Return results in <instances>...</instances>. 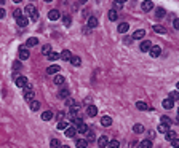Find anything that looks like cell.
<instances>
[{
	"label": "cell",
	"mask_w": 179,
	"mask_h": 148,
	"mask_svg": "<svg viewBox=\"0 0 179 148\" xmlns=\"http://www.w3.org/2000/svg\"><path fill=\"white\" fill-rule=\"evenodd\" d=\"M155 16L158 18V19H162V18H165V16H166V11H165L163 8H160V7H158V8L155 10Z\"/></svg>",
	"instance_id": "cell-17"
},
{
	"label": "cell",
	"mask_w": 179,
	"mask_h": 148,
	"mask_svg": "<svg viewBox=\"0 0 179 148\" xmlns=\"http://www.w3.org/2000/svg\"><path fill=\"white\" fill-rule=\"evenodd\" d=\"M61 148H69V147H67V145H61Z\"/></svg>",
	"instance_id": "cell-55"
},
{
	"label": "cell",
	"mask_w": 179,
	"mask_h": 148,
	"mask_svg": "<svg viewBox=\"0 0 179 148\" xmlns=\"http://www.w3.org/2000/svg\"><path fill=\"white\" fill-rule=\"evenodd\" d=\"M168 99H171L173 102L174 100H179V91H173V92H170V97Z\"/></svg>",
	"instance_id": "cell-32"
},
{
	"label": "cell",
	"mask_w": 179,
	"mask_h": 148,
	"mask_svg": "<svg viewBox=\"0 0 179 148\" xmlns=\"http://www.w3.org/2000/svg\"><path fill=\"white\" fill-rule=\"evenodd\" d=\"M38 108H40V102H38V100H32V102H30V110L37 112Z\"/></svg>",
	"instance_id": "cell-28"
},
{
	"label": "cell",
	"mask_w": 179,
	"mask_h": 148,
	"mask_svg": "<svg viewBox=\"0 0 179 148\" xmlns=\"http://www.w3.org/2000/svg\"><path fill=\"white\" fill-rule=\"evenodd\" d=\"M59 97H61V99H67V97H69V91H67V89H61V91H59Z\"/></svg>",
	"instance_id": "cell-36"
},
{
	"label": "cell",
	"mask_w": 179,
	"mask_h": 148,
	"mask_svg": "<svg viewBox=\"0 0 179 148\" xmlns=\"http://www.w3.org/2000/svg\"><path fill=\"white\" fill-rule=\"evenodd\" d=\"M51 118H53V112H43L42 113V120L43 121H51Z\"/></svg>",
	"instance_id": "cell-21"
},
{
	"label": "cell",
	"mask_w": 179,
	"mask_h": 148,
	"mask_svg": "<svg viewBox=\"0 0 179 148\" xmlns=\"http://www.w3.org/2000/svg\"><path fill=\"white\" fill-rule=\"evenodd\" d=\"M13 16L16 18V19H18V18H21V16H23V13H21V10H19V8H16L15 11H13Z\"/></svg>",
	"instance_id": "cell-45"
},
{
	"label": "cell",
	"mask_w": 179,
	"mask_h": 148,
	"mask_svg": "<svg viewBox=\"0 0 179 148\" xmlns=\"http://www.w3.org/2000/svg\"><path fill=\"white\" fill-rule=\"evenodd\" d=\"M98 145H99V147H101V148L107 147V145H109V139H107L106 136H101V137H99V139H98Z\"/></svg>",
	"instance_id": "cell-10"
},
{
	"label": "cell",
	"mask_w": 179,
	"mask_h": 148,
	"mask_svg": "<svg viewBox=\"0 0 179 148\" xmlns=\"http://www.w3.org/2000/svg\"><path fill=\"white\" fill-rule=\"evenodd\" d=\"M16 22H18L19 27H26V26L29 24V19H27V16H21V18H18V19H16Z\"/></svg>",
	"instance_id": "cell-9"
},
{
	"label": "cell",
	"mask_w": 179,
	"mask_h": 148,
	"mask_svg": "<svg viewBox=\"0 0 179 148\" xmlns=\"http://www.w3.org/2000/svg\"><path fill=\"white\" fill-rule=\"evenodd\" d=\"M171 143H173V147H174V148H179V137H176Z\"/></svg>",
	"instance_id": "cell-48"
},
{
	"label": "cell",
	"mask_w": 179,
	"mask_h": 148,
	"mask_svg": "<svg viewBox=\"0 0 179 148\" xmlns=\"http://www.w3.org/2000/svg\"><path fill=\"white\" fill-rule=\"evenodd\" d=\"M139 48H141V51L143 53H147V51H150V48H152V43L149 40H144V41H141V45H139Z\"/></svg>",
	"instance_id": "cell-2"
},
{
	"label": "cell",
	"mask_w": 179,
	"mask_h": 148,
	"mask_svg": "<svg viewBox=\"0 0 179 148\" xmlns=\"http://www.w3.org/2000/svg\"><path fill=\"white\" fill-rule=\"evenodd\" d=\"M154 32H157V34H165V32H166V29L163 27V26H154Z\"/></svg>",
	"instance_id": "cell-33"
},
{
	"label": "cell",
	"mask_w": 179,
	"mask_h": 148,
	"mask_svg": "<svg viewBox=\"0 0 179 148\" xmlns=\"http://www.w3.org/2000/svg\"><path fill=\"white\" fill-rule=\"evenodd\" d=\"M114 7H115L117 10H120V8L123 7V3H122V2H117V3H114Z\"/></svg>",
	"instance_id": "cell-52"
},
{
	"label": "cell",
	"mask_w": 179,
	"mask_h": 148,
	"mask_svg": "<svg viewBox=\"0 0 179 148\" xmlns=\"http://www.w3.org/2000/svg\"><path fill=\"white\" fill-rule=\"evenodd\" d=\"M154 8V2H143V11H150V10Z\"/></svg>",
	"instance_id": "cell-15"
},
{
	"label": "cell",
	"mask_w": 179,
	"mask_h": 148,
	"mask_svg": "<svg viewBox=\"0 0 179 148\" xmlns=\"http://www.w3.org/2000/svg\"><path fill=\"white\" fill-rule=\"evenodd\" d=\"M150 56L152 57H158L160 54H162V49H160V46H154V45H152V48H150Z\"/></svg>",
	"instance_id": "cell-6"
},
{
	"label": "cell",
	"mask_w": 179,
	"mask_h": 148,
	"mask_svg": "<svg viewBox=\"0 0 179 148\" xmlns=\"http://www.w3.org/2000/svg\"><path fill=\"white\" fill-rule=\"evenodd\" d=\"M35 13H37V11H35V7H34V5H30V3H29L27 7H26V16L29 14V16L32 18L34 14H35Z\"/></svg>",
	"instance_id": "cell-13"
},
{
	"label": "cell",
	"mask_w": 179,
	"mask_h": 148,
	"mask_svg": "<svg viewBox=\"0 0 179 148\" xmlns=\"http://www.w3.org/2000/svg\"><path fill=\"white\" fill-rule=\"evenodd\" d=\"M133 131L136 132V134H143V132H144V126H143V124H134Z\"/></svg>",
	"instance_id": "cell-25"
},
{
	"label": "cell",
	"mask_w": 179,
	"mask_h": 148,
	"mask_svg": "<svg viewBox=\"0 0 179 148\" xmlns=\"http://www.w3.org/2000/svg\"><path fill=\"white\" fill-rule=\"evenodd\" d=\"M101 124H102V126H106V128H109L110 124H112V118H110V116H102Z\"/></svg>",
	"instance_id": "cell-18"
},
{
	"label": "cell",
	"mask_w": 179,
	"mask_h": 148,
	"mask_svg": "<svg viewBox=\"0 0 179 148\" xmlns=\"http://www.w3.org/2000/svg\"><path fill=\"white\" fill-rule=\"evenodd\" d=\"M130 148H139V142H136V140H133L130 143Z\"/></svg>",
	"instance_id": "cell-49"
},
{
	"label": "cell",
	"mask_w": 179,
	"mask_h": 148,
	"mask_svg": "<svg viewBox=\"0 0 179 148\" xmlns=\"http://www.w3.org/2000/svg\"><path fill=\"white\" fill-rule=\"evenodd\" d=\"M62 83H64V76H62V75H56V76H54V84L61 86Z\"/></svg>",
	"instance_id": "cell-29"
},
{
	"label": "cell",
	"mask_w": 179,
	"mask_h": 148,
	"mask_svg": "<svg viewBox=\"0 0 179 148\" xmlns=\"http://www.w3.org/2000/svg\"><path fill=\"white\" fill-rule=\"evenodd\" d=\"M165 137H166V140H170V142H173V140H174V139H176V137H178V136H176V132H174V131H168L166 134H165Z\"/></svg>",
	"instance_id": "cell-23"
},
{
	"label": "cell",
	"mask_w": 179,
	"mask_h": 148,
	"mask_svg": "<svg viewBox=\"0 0 179 148\" xmlns=\"http://www.w3.org/2000/svg\"><path fill=\"white\" fill-rule=\"evenodd\" d=\"M70 57H72V54H70L69 49H64V51L59 54V59H62V61H70Z\"/></svg>",
	"instance_id": "cell-12"
},
{
	"label": "cell",
	"mask_w": 179,
	"mask_h": 148,
	"mask_svg": "<svg viewBox=\"0 0 179 148\" xmlns=\"http://www.w3.org/2000/svg\"><path fill=\"white\" fill-rule=\"evenodd\" d=\"M48 59H50V61H58V59H59V54H58V53H54V51H51V53L48 54Z\"/></svg>",
	"instance_id": "cell-37"
},
{
	"label": "cell",
	"mask_w": 179,
	"mask_h": 148,
	"mask_svg": "<svg viewBox=\"0 0 179 148\" xmlns=\"http://www.w3.org/2000/svg\"><path fill=\"white\" fill-rule=\"evenodd\" d=\"M178 91H179V83H178Z\"/></svg>",
	"instance_id": "cell-56"
},
{
	"label": "cell",
	"mask_w": 179,
	"mask_h": 148,
	"mask_svg": "<svg viewBox=\"0 0 179 148\" xmlns=\"http://www.w3.org/2000/svg\"><path fill=\"white\" fill-rule=\"evenodd\" d=\"M62 21H64V26H66V27H69V26L72 24V21H70V16H64V19H62Z\"/></svg>",
	"instance_id": "cell-42"
},
{
	"label": "cell",
	"mask_w": 179,
	"mask_h": 148,
	"mask_svg": "<svg viewBox=\"0 0 179 148\" xmlns=\"http://www.w3.org/2000/svg\"><path fill=\"white\" fill-rule=\"evenodd\" d=\"M144 35H146V30H143V29H138L136 32L133 34V40H141V38H144Z\"/></svg>",
	"instance_id": "cell-4"
},
{
	"label": "cell",
	"mask_w": 179,
	"mask_h": 148,
	"mask_svg": "<svg viewBox=\"0 0 179 148\" xmlns=\"http://www.w3.org/2000/svg\"><path fill=\"white\" fill-rule=\"evenodd\" d=\"M173 27H174L176 30H179V18H178V19H174V22H173Z\"/></svg>",
	"instance_id": "cell-51"
},
{
	"label": "cell",
	"mask_w": 179,
	"mask_h": 148,
	"mask_svg": "<svg viewBox=\"0 0 179 148\" xmlns=\"http://www.w3.org/2000/svg\"><path fill=\"white\" fill-rule=\"evenodd\" d=\"M86 26H88L90 29H94V27H98V18H94L91 16L88 21H86Z\"/></svg>",
	"instance_id": "cell-7"
},
{
	"label": "cell",
	"mask_w": 179,
	"mask_h": 148,
	"mask_svg": "<svg viewBox=\"0 0 179 148\" xmlns=\"http://www.w3.org/2000/svg\"><path fill=\"white\" fill-rule=\"evenodd\" d=\"M61 68H59V65H50L48 68H46V73L48 75H58V72H59Z\"/></svg>",
	"instance_id": "cell-8"
},
{
	"label": "cell",
	"mask_w": 179,
	"mask_h": 148,
	"mask_svg": "<svg viewBox=\"0 0 179 148\" xmlns=\"http://www.w3.org/2000/svg\"><path fill=\"white\" fill-rule=\"evenodd\" d=\"M85 136H86V140H90V142H91V140H94V134H93V132H90V131H88Z\"/></svg>",
	"instance_id": "cell-47"
},
{
	"label": "cell",
	"mask_w": 179,
	"mask_h": 148,
	"mask_svg": "<svg viewBox=\"0 0 179 148\" xmlns=\"http://www.w3.org/2000/svg\"><path fill=\"white\" fill-rule=\"evenodd\" d=\"M123 41H125L126 45H130L131 41H133V38H130V37H125V40H123Z\"/></svg>",
	"instance_id": "cell-53"
},
{
	"label": "cell",
	"mask_w": 179,
	"mask_h": 148,
	"mask_svg": "<svg viewBox=\"0 0 179 148\" xmlns=\"http://www.w3.org/2000/svg\"><path fill=\"white\" fill-rule=\"evenodd\" d=\"M139 147H141V148H152V142H150L149 139H147V140H143V142L139 143Z\"/></svg>",
	"instance_id": "cell-27"
},
{
	"label": "cell",
	"mask_w": 179,
	"mask_h": 148,
	"mask_svg": "<svg viewBox=\"0 0 179 148\" xmlns=\"http://www.w3.org/2000/svg\"><path fill=\"white\" fill-rule=\"evenodd\" d=\"M66 105H67V107H75V102H74V99L67 97V99H66Z\"/></svg>",
	"instance_id": "cell-41"
},
{
	"label": "cell",
	"mask_w": 179,
	"mask_h": 148,
	"mask_svg": "<svg viewBox=\"0 0 179 148\" xmlns=\"http://www.w3.org/2000/svg\"><path fill=\"white\" fill-rule=\"evenodd\" d=\"M72 121H74V128H75V129H77L78 126H80V124L83 123V121H82L80 118H75V120H72Z\"/></svg>",
	"instance_id": "cell-44"
},
{
	"label": "cell",
	"mask_w": 179,
	"mask_h": 148,
	"mask_svg": "<svg viewBox=\"0 0 179 148\" xmlns=\"http://www.w3.org/2000/svg\"><path fill=\"white\" fill-rule=\"evenodd\" d=\"M64 116H66V115H64V112H59V113L56 115V120L59 121V123H61V121L64 120Z\"/></svg>",
	"instance_id": "cell-46"
},
{
	"label": "cell",
	"mask_w": 179,
	"mask_h": 148,
	"mask_svg": "<svg viewBox=\"0 0 179 148\" xmlns=\"http://www.w3.org/2000/svg\"><path fill=\"white\" fill-rule=\"evenodd\" d=\"M3 18H5V10L0 8V19H3Z\"/></svg>",
	"instance_id": "cell-54"
},
{
	"label": "cell",
	"mask_w": 179,
	"mask_h": 148,
	"mask_svg": "<svg viewBox=\"0 0 179 148\" xmlns=\"http://www.w3.org/2000/svg\"><path fill=\"white\" fill-rule=\"evenodd\" d=\"M35 45H38V38H35V37H30V38H27V41H26V46H27V48H32Z\"/></svg>",
	"instance_id": "cell-11"
},
{
	"label": "cell",
	"mask_w": 179,
	"mask_h": 148,
	"mask_svg": "<svg viewBox=\"0 0 179 148\" xmlns=\"http://www.w3.org/2000/svg\"><path fill=\"white\" fill-rule=\"evenodd\" d=\"M178 115H179V110H178Z\"/></svg>",
	"instance_id": "cell-57"
},
{
	"label": "cell",
	"mask_w": 179,
	"mask_h": 148,
	"mask_svg": "<svg viewBox=\"0 0 179 148\" xmlns=\"http://www.w3.org/2000/svg\"><path fill=\"white\" fill-rule=\"evenodd\" d=\"M29 56H30V53H29L27 46H19V49H18V57H19V61H27Z\"/></svg>",
	"instance_id": "cell-1"
},
{
	"label": "cell",
	"mask_w": 179,
	"mask_h": 148,
	"mask_svg": "<svg viewBox=\"0 0 179 148\" xmlns=\"http://www.w3.org/2000/svg\"><path fill=\"white\" fill-rule=\"evenodd\" d=\"M128 29H130V24H128V22H122V24L118 26V32H120V34H126V32H128Z\"/></svg>",
	"instance_id": "cell-16"
},
{
	"label": "cell",
	"mask_w": 179,
	"mask_h": 148,
	"mask_svg": "<svg viewBox=\"0 0 179 148\" xmlns=\"http://www.w3.org/2000/svg\"><path fill=\"white\" fill-rule=\"evenodd\" d=\"M86 115L88 116H96L98 115V108L94 107V105H90V107L86 108Z\"/></svg>",
	"instance_id": "cell-14"
},
{
	"label": "cell",
	"mask_w": 179,
	"mask_h": 148,
	"mask_svg": "<svg viewBox=\"0 0 179 148\" xmlns=\"http://www.w3.org/2000/svg\"><path fill=\"white\" fill-rule=\"evenodd\" d=\"M75 145H77V148H86L88 147V142H86V140H77Z\"/></svg>",
	"instance_id": "cell-31"
},
{
	"label": "cell",
	"mask_w": 179,
	"mask_h": 148,
	"mask_svg": "<svg viewBox=\"0 0 179 148\" xmlns=\"http://www.w3.org/2000/svg\"><path fill=\"white\" fill-rule=\"evenodd\" d=\"M107 147H109V148H118V147H120V142H118V140H112V142H109Z\"/></svg>",
	"instance_id": "cell-39"
},
{
	"label": "cell",
	"mask_w": 179,
	"mask_h": 148,
	"mask_svg": "<svg viewBox=\"0 0 179 148\" xmlns=\"http://www.w3.org/2000/svg\"><path fill=\"white\" fill-rule=\"evenodd\" d=\"M136 107L139 108V110H143V112H146V110H149V107H147L146 102H143V100H139V102H136Z\"/></svg>",
	"instance_id": "cell-24"
},
{
	"label": "cell",
	"mask_w": 179,
	"mask_h": 148,
	"mask_svg": "<svg viewBox=\"0 0 179 148\" xmlns=\"http://www.w3.org/2000/svg\"><path fill=\"white\" fill-rule=\"evenodd\" d=\"M27 83H29V81H27L26 76H16V86H18V88H24Z\"/></svg>",
	"instance_id": "cell-3"
},
{
	"label": "cell",
	"mask_w": 179,
	"mask_h": 148,
	"mask_svg": "<svg viewBox=\"0 0 179 148\" xmlns=\"http://www.w3.org/2000/svg\"><path fill=\"white\" fill-rule=\"evenodd\" d=\"M162 124H166V126H170V124H171V120L168 118V116H162Z\"/></svg>",
	"instance_id": "cell-43"
},
{
	"label": "cell",
	"mask_w": 179,
	"mask_h": 148,
	"mask_svg": "<svg viewBox=\"0 0 179 148\" xmlns=\"http://www.w3.org/2000/svg\"><path fill=\"white\" fill-rule=\"evenodd\" d=\"M69 62H70L72 65H75V67H78V65L82 64V59H80L78 56H72V57H70V61H69Z\"/></svg>",
	"instance_id": "cell-20"
},
{
	"label": "cell",
	"mask_w": 179,
	"mask_h": 148,
	"mask_svg": "<svg viewBox=\"0 0 179 148\" xmlns=\"http://www.w3.org/2000/svg\"><path fill=\"white\" fill-rule=\"evenodd\" d=\"M168 131H170V126H166V124H160L158 126V132H162V134H166Z\"/></svg>",
	"instance_id": "cell-34"
},
{
	"label": "cell",
	"mask_w": 179,
	"mask_h": 148,
	"mask_svg": "<svg viewBox=\"0 0 179 148\" xmlns=\"http://www.w3.org/2000/svg\"><path fill=\"white\" fill-rule=\"evenodd\" d=\"M50 147H51V148H61V143H59V140H58V139H51Z\"/></svg>",
	"instance_id": "cell-30"
},
{
	"label": "cell",
	"mask_w": 179,
	"mask_h": 148,
	"mask_svg": "<svg viewBox=\"0 0 179 148\" xmlns=\"http://www.w3.org/2000/svg\"><path fill=\"white\" fill-rule=\"evenodd\" d=\"M59 18H61V14H59L58 10H51V11L48 13V19H51V21H58Z\"/></svg>",
	"instance_id": "cell-5"
},
{
	"label": "cell",
	"mask_w": 179,
	"mask_h": 148,
	"mask_svg": "<svg viewBox=\"0 0 179 148\" xmlns=\"http://www.w3.org/2000/svg\"><path fill=\"white\" fill-rule=\"evenodd\" d=\"M67 128H69V124L66 123V121H61V123H58V129H64V131H66Z\"/></svg>",
	"instance_id": "cell-40"
},
{
	"label": "cell",
	"mask_w": 179,
	"mask_h": 148,
	"mask_svg": "<svg viewBox=\"0 0 179 148\" xmlns=\"http://www.w3.org/2000/svg\"><path fill=\"white\" fill-rule=\"evenodd\" d=\"M42 53H43V54H46V56H48L50 53H51V45H45L43 48H42Z\"/></svg>",
	"instance_id": "cell-38"
},
{
	"label": "cell",
	"mask_w": 179,
	"mask_h": 148,
	"mask_svg": "<svg viewBox=\"0 0 179 148\" xmlns=\"http://www.w3.org/2000/svg\"><path fill=\"white\" fill-rule=\"evenodd\" d=\"M75 134H77V129H75V128H67V129H66V136H67V137H74Z\"/></svg>",
	"instance_id": "cell-26"
},
{
	"label": "cell",
	"mask_w": 179,
	"mask_h": 148,
	"mask_svg": "<svg viewBox=\"0 0 179 148\" xmlns=\"http://www.w3.org/2000/svg\"><path fill=\"white\" fill-rule=\"evenodd\" d=\"M162 105H163V108L170 110V108H173V100H171V99H165V100L162 102Z\"/></svg>",
	"instance_id": "cell-22"
},
{
	"label": "cell",
	"mask_w": 179,
	"mask_h": 148,
	"mask_svg": "<svg viewBox=\"0 0 179 148\" xmlns=\"http://www.w3.org/2000/svg\"><path fill=\"white\" fill-rule=\"evenodd\" d=\"M86 132H88V126H86L85 123H82L77 128V134H86Z\"/></svg>",
	"instance_id": "cell-19"
},
{
	"label": "cell",
	"mask_w": 179,
	"mask_h": 148,
	"mask_svg": "<svg viewBox=\"0 0 179 148\" xmlns=\"http://www.w3.org/2000/svg\"><path fill=\"white\" fill-rule=\"evenodd\" d=\"M13 67L16 68V70H19V68H21V62H19V61H15V62H13Z\"/></svg>",
	"instance_id": "cell-50"
},
{
	"label": "cell",
	"mask_w": 179,
	"mask_h": 148,
	"mask_svg": "<svg viewBox=\"0 0 179 148\" xmlns=\"http://www.w3.org/2000/svg\"><path fill=\"white\" fill-rule=\"evenodd\" d=\"M117 18H118V13L115 11V10H110V11H109V19L110 21H115Z\"/></svg>",
	"instance_id": "cell-35"
}]
</instances>
